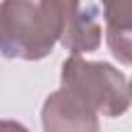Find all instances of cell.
I'll return each mask as SVG.
<instances>
[{
	"label": "cell",
	"instance_id": "cell-2",
	"mask_svg": "<svg viewBox=\"0 0 132 132\" xmlns=\"http://www.w3.org/2000/svg\"><path fill=\"white\" fill-rule=\"evenodd\" d=\"M62 87L105 118H120L132 103L130 82L107 62H89L72 54L62 64Z\"/></svg>",
	"mask_w": 132,
	"mask_h": 132
},
{
	"label": "cell",
	"instance_id": "cell-4",
	"mask_svg": "<svg viewBox=\"0 0 132 132\" xmlns=\"http://www.w3.org/2000/svg\"><path fill=\"white\" fill-rule=\"evenodd\" d=\"M62 4V31L60 43L70 54L95 52L101 43V27L95 8L82 6L80 0H60Z\"/></svg>",
	"mask_w": 132,
	"mask_h": 132
},
{
	"label": "cell",
	"instance_id": "cell-7",
	"mask_svg": "<svg viewBox=\"0 0 132 132\" xmlns=\"http://www.w3.org/2000/svg\"><path fill=\"white\" fill-rule=\"evenodd\" d=\"M130 95H132V80H130Z\"/></svg>",
	"mask_w": 132,
	"mask_h": 132
},
{
	"label": "cell",
	"instance_id": "cell-6",
	"mask_svg": "<svg viewBox=\"0 0 132 132\" xmlns=\"http://www.w3.org/2000/svg\"><path fill=\"white\" fill-rule=\"evenodd\" d=\"M105 35H107V45L111 56L118 62L132 66V29H126V31L105 29Z\"/></svg>",
	"mask_w": 132,
	"mask_h": 132
},
{
	"label": "cell",
	"instance_id": "cell-3",
	"mask_svg": "<svg viewBox=\"0 0 132 132\" xmlns=\"http://www.w3.org/2000/svg\"><path fill=\"white\" fill-rule=\"evenodd\" d=\"M97 116L95 109L64 87L54 91L41 107V124L45 132H95L99 130Z\"/></svg>",
	"mask_w": 132,
	"mask_h": 132
},
{
	"label": "cell",
	"instance_id": "cell-5",
	"mask_svg": "<svg viewBox=\"0 0 132 132\" xmlns=\"http://www.w3.org/2000/svg\"><path fill=\"white\" fill-rule=\"evenodd\" d=\"M105 29H132V0H101Z\"/></svg>",
	"mask_w": 132,
	"mask_h": 132
},
{
	"label": "cell",
	"instance_id": "cell-1",
	"mask_svg": "<svg viewBox=\"0 0 132 132\" xmlns=\"http://www.w3.org/2000/svg\"><path fill=\"white\" fill-rule=\"evenodd\" d=\"M62 31L60 0H2L0 54L35 62L52 54Z\"/></svg>",
	"mask_w": 132,
	"mask_h": 132
}]
</instances>
